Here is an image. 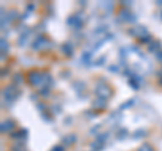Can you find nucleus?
<instances>
[{
	"mask_svg": "<svg viewBox=\"0 0 162 151\" xmlns=\"http://www.w3.org/2000/svg\"><path fill=\"white\" fill-rule=\"evenodd\" d=\"M29 81H30V84H33V85H38V84L42 82V77H40V74L38 73V72H31V73L29 74Z\"/></svg>",
	"mask_w": 162,
	"mask_h": 151,
	"instance_id": "7ed1b4c3",
	"label": "nucleus"
},
{
	"mask_svg": "<svg viewBox=\"0 0 162 151\" xmlns=\"http://www.w3.org/2000/svg\"><path fill=\"white\" fill-rule=\"evenodd\" d=\"M157 59H158V61H159V62L162 63V51L157 53Z\"/></svg>",
	"mask_w": 162,
	"mask_h": 151,
	"instance_id": "4468645a",
	"label": "nucleus"
},
{
	"mask_svg": "<svg viewBox=\"0 0 162 151\" xmlns=\"http://www.w3.org/2000/svg\"><path fill=\"white\" fill-rule=\"evenodd\" d=\"M50 45V42L47 41L45 37H39L38 39L35 41V45H34V49H45V47H47Z\"/></svg>",
	"mask_w": 162,
	"mask_h": 151,
	"instance_id": "39448f33",
	"label": "nucleus"
},
{
	"mask_svg": "<svg viewBox=\"0 0 162 151\" xmlns=\"http://www.w3.org/2000/svg\"><path fill=\"white\" fill-rule=\"evenodd\" d=\"M139 151H154V150L151 148V146H149V144H143Z\"/></svg>",
	"mask_w": 162,
	"mask_h": 151,
	"instance_id": "f8f14e48",
	"label": "nucleus"
},
{
	"mask_svg": "<svg viewBox=\"0 0 162 151\" xmlns=\"http://www.w3.org/2000/svg\"><path fill=\"white\" fill-rule=\"evenodd\" d=\"M93 107H95V108H104V107H106V99L99 97V99L93 103Z\"/></svg>",
	"mask_w": 162,
	"mask_h": 151,
	"instance_id": "1a4fd4ad",
	"label": "nucleus"
},
{
	"mask_svg": "<svg viewBox=\"0 0 162 151\" xmlns=\"http://www.w3.org/2000/svg\"><path fill=\"white\" fill-rule=\"evenodd\" d=\"M161 84H162V78H161Z\"/></svg>",
	"mask_w": 162,
	"mask_h": 151,
	"instance_id": "2eb2a0df",
	"label": "nucleus"
},
{
	"mask_svg": "<svg viewBox=\"0 0 162 151\" xmlns=\"http://www.w3.org/2000/svg\"><path fill=\"white\" fill-rule=\"evenodd\" d=\"M4 97L7 100H14L16 99V88L15 86H8V88H5L4 90Z\"/></svg>",
	"mask_w": 162,
	"mask_h": 151,
	"instance_id": "20e7f679",
	"label": "nucleus"
},
{
	"mask_svg": "<svg viewBox=\"0 0 162 151\" xmlns=\"http://www.w3.org/2000/svg\"><path fill=\"white\" fill-rule=\"evenodd\" d=\"M96 93L100 96L101 99H107V97H110L112 94V90L107 85H104V86H97V89H96Z\"/></svg>",
	"mask_w": 162,
	"mask_h": 151,
	"instance_id": "f03ea898",
	"label": "nucleus"
},
{
	"mask_svg": "<svg viewBox=\"0 0 162 151\" xmlns=\"http://www.w3.org/2000/svg\"><path fill=\"white\" fill-rule=\"evenodd\" d=\"M122 19H124V20H130V19H132V15L128 12V11H123V14H122Z\"/></svg>",
	"mask_w": 162,
	"mask_h": 151,
	"instance_id": "9d476101",
	"label": "nucleus"
},
{
	"mask_svg": "<svg viewBox=\"0 0 162 151\" xmlns=\"http://www.w3.org/2000/svg\"><path fill=\"white\" fill-rule=\"evenodd\" d=\"M62 51L65 53L66 55H72V54H73V47L70 46V43H65V45H62Z\"/></svg>",
	"mask_w": 162,
	"mask_h": 151,
	"instance_id": "6e6552de",
	"label": "nucleus"
},
{
	"mask_svg": "<svg viewBox=\"0 0 162 151\" xmlns=\"http://www.w3.org/2000/svg\"><path fill=\"white\" fill-rule=\"evenodd\" d=\"M69 24L73 27H80L81 26V20L78 19L77 15H73L72 18H69Z\"/></svg>",
	"mask_w": 162,
	"mask_h": 151,
	"instance_id": "0eeeda50",
	"label": "nucleus"
},
{
	"mask_svg": "<svg viewBox=\"0 0 162 151\" xmlns=\"http://www.w3.org/2000/svg\"><path fill=\"white\" fill-rule=\"evenodd\" d=\"M64 140H65V143H68V144H70V143H74L73 140H76V136H74V135H72V136H66V138L64 139Z\"/></svg>",
	"mask_w": 162,
	"mask_h": 151,
	"instance_id": "9b49d317",
	"label": "nucleus"
},
{
	"mask_svg": "<svg viewBox=\"0 0 162 151\" xmlns=\"http://www.w3.org/2000/svg\"><path fill=\"white\" fill-rule=\"evenodd\" d=\"M145 134H146V131H143V130H139V132H137V134H135V138H141V136H143L145 135Z\"/></svg>",
	"mask_w": 162,
	"mask_h": 151,
	"instance_id": "ddd939ff",
	"label": "nucleus"
},
{
	"mask_svg": "<svg viewBox=\"0 0 162 151\" xmlns=\"http://www.w3.org/2000/svg\"><path fill=\"white\" fill-rule=\"evenodd\" d=\"M15 127V123L12 120H5L4 123L1 124V131L3 132H8V131H12Z\"/></svg>",
	"mask_w": 162,
	"mask_h": 151,
	"instance_id": "423d86ee",
	"label": "nucleus"
},
{
	"mask_svg": "<svg viewBox=\"0 0 162 151\" xmlns=\"http://www.w3.org/2000/svg\"><path fill=\"white\" fill-rule=\"evenodd\" d=\"M130 32H131V35L141 38V39H142V38H145V37H147V30L145 28V27H142V26L134 27V28L130 30Z\"/></svg>",
	"mask_w": 162,
	"mask_h": 151,
	"instance_id": "f257e3e1",
	"label": "nucleus"
}]
</instances>
